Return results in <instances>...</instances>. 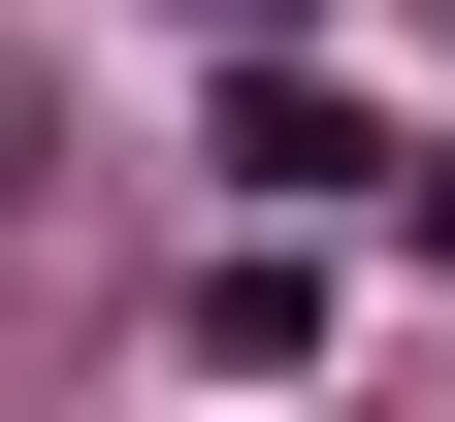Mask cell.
Instances as JSON below:
<instances>
[{"label": "cell", "instance_id": "cell-1", "mask_svg": "<svg viewBox=\"0 0 455 422\" xmlns=\"http://www.w3.org/2000/svg\"><path fill=\"white\" fill-rule=\"evenodd\" d=\"M33 163H66V98H33V33H0V195H33Z\"/></svg>", "mask_w": 455, "mask_h": 422}, {"label": "cell", "instance_id": "cell-3", "mask_svg": "<svg viewBox=\"0 0 455 422\" xmlns=\"http://www.w3.org/2000/svg\"><path fill=\"white\" fill-rule=\"evenodd\" d=\"M423 260H455V131H423Z\"/></svg>", "mask_w": 455, "mask_h": 422}, {"label": "cell", "instance_id": "cell-2", "mask_svg": "<svg viewBox=\"0 0 455 422\" xmlns=\"http://www.w3.org/2000/svg\"><path fill=\"white\" fill-rule=\"evenodd\" d=\"M196 33H228V66H293V0H196Z\"/></svg>", "mask_w": 455, "mask_h": 422}]
</instances>
